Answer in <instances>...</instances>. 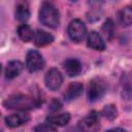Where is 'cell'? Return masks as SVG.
<instances>
[{
	"mask_svg": "<svg viewBox=\"0 0 132 132\" xmlns=\"http://www.w3.org/2000/svg\"><path fill=\"white\" fill-rule=\"evenodd\" d=\"M39 21L46 27L57 28L60 23L59 10L53 3L43 2L39 10Z\"/></svg>",
	"mask_w": 132,
	"mask_h": 132,
	"instance_id": "obj_2",
	"label": "cell"
},
{
	"mask_svg": "<svg viewBox=\"0 0 132 132\" xmlns=\"http://www.w3.org/2000/svg\"><path fill=\"white\" fill-rule=\"evenodd\" d=\"M34 131L35 132H57L55 126L50 123H42L37 125L34 128Z\"/></svg>",
	"mask_w": 132,
	"mask_h": 132,
	"instance_id": "obj_20",
	"label": "cell"
},
{
	"mask_svg": "<svg viewBox=\"0 0 132 132\" xmlns=\"http://www.w3.org/2000/svg\"><path fill=\"white\" fill-rule=\"evenodd\" d=\"M23 70V64L22 62L20 61H10L7 63L6 67H5V71H4V74H5V77L7 79H12L14 77H16L21 71Z\"/></svg>",
	"mask_w": 132,
	"mask_h": 132,
	"instance_id": "obj_12",
	"label": "cell"
},
{
	"mask_svg": "<svg viewBox=\"0 0 132 132\" xmlns=\"http://www.w3.org/2000/svg\"><path fill=\"white\" fill-rule=\"evenodd\" d=\"M101 114L104 118H106L107 120H114L118 117V110H117L116 105H113V104L105 105L101 111Z\"/></svg>",
	"mask_w": 132,
	"mask_h": 132,
	"instance_id": "obj_19",
	"label": "cell"
},
{
	"mask_svg": "<svg viewBox=\"0 0 132 132\" xmlns=\"http://www.w3.org/2000/svg\"><path fill=\"white\" fill-rule=\"evenodd\" d=\"M106 132H127V131L124 130V129H122V128H112V129L107 130Z\"/></svg>",
	"mask_w": 132,
	"mask_h": 132,
	"instance_id": "obj_22",
	"label": "cell"
},
{
	"mask_svg": "<svg viewBox=\"0 0 132 132\" xmlns=\"http://www.w3.org/2000/svg\"><path fill=\"white\" fill-rule=\"evenodd\" d=\"M87 45L95 51H103L105 48V43L99 33L96 31H92L88 34L87 37Z\"/></svg>",
	"mask_w": 132,
	"mask_h": 132,
	"instance_id": "obj_8",
	"label": "cell"
},
{
	"mask_svg": "<svg viewBox=\"0 0 132 132\" xmlns=\"http://www.w3.org/2000/svg\"><path fill=\"white\" fill-rule=\"evenodd\" d=\"M107 85L104 79L102 78H93L89 82L88 87V98L90 101L94 102L98 99H100L106 92Z\"/></svg>",
	"mask_w": 132,
	"mask_h": 132,
	"instance_id": "obj_3",
	"label": "cell"
},
{
	"mask_svg": "<svg viewBox=\"0 0 132 132\" xmlns=\"http://www.w3.org/2000/svg\"><path fill=\"white\" fill-rule=\"evenodd\" d=\"M63 66H64L66 74L68 76H70V77L78 75L80 73V71H81V64L76 59H68V60H66L64 62Z\"/></svg>",
	"mask_w": 132,
	"mask_h": 132,
	"instance_id": "obj_11",
	"label": "cell"
},
{
	"mask_svg": "<svg viewBox=\"0 0 132 132\" xmlns=\"http://www.w3.org/2000/svg\"><path fill=\"white\" fill-rule=\"evenodd\" d=\"M86 32H87V28L82 21L75 19L70 22L68 26V35L73 42L76 43L80 42L84 39Z\"/></svg>",
	"mask_w": 132,
	"mask_h": 132,
	"instance_id": "obj_4",
	"label": "cell"
},
{
	"mask_svg": "<svg viewBox=\"0 0 132 132\" xmlns=\"http://www.w3.org/2000/svg\"><path fill=\"white\" fill-rule=\"evenodd\" d=\"M82 90H84V86L82 84H80L79 81H74V82H71L65 93H64V98L66 101H71L75 98H77L81 93H82Z\"/></svg>",
	"mask_w": 132,
	"mask_h": 132,
	"instance_id": "obj_10",
	"label": "cell"
},
{
	"mask_svg": "<svg viewBox=\"0 0 132 132\" xmlns=\"http://www.w3.org/2000/svg\"><path fill=\"white\" fill-rule=\"evenodd\" d=\"M61 107H62V104H61V102H60L59 100H57V99H53V100L51 101V103L48 104V108H50L52 111L59 110Z\"/></svg>",
	"mask_w": 132,
	"mask_h": 132,
	"instance_id": "obj_21",
	"label": "cell"
},
{
	"mask_svg": "<svg viewBox=\"0 0 132 132\" xmlns=\"http://www.w3.org/2000/svg\"><path fill=\"white\" fill-rule=\"evenodd\" d=\"M16 32H18V35L19 37L25 41V42H29L31 41L32 39H34V35L35 33L33 32V30L31 29V27L27 24H21L18 29H16Z\"/></svg>",
	"mask_w": 132,
	"mask_h": 132,
	"instance_id": "obj_16",
	"label": "cell"
},
{
	"mask_svg": "<svg viewBox=\"0 0 132 132\" xmlns=\"http://www.w3.org/2000/svg\"><path fill=\"white\" fill-rule=\"evenodd\" d=\"M30 16L29 4L26 1H19L15 5V19L20 22H26Z\"/></svg>",
	"mask_w": 132,
	"mask_h": 132,
	"instance_id": "obj_14",
	"label": "cell"
},
{
	"mask_svg": "<svg viewBox=\"0 0 132 132\" xmlns=\"http://www.w3.org/2000/svg\"><path fill=\"white\" fill-rule=\"evenodd\" d=\"M46 121H47V123H50L54 126L63 127L69 123L70 114L68 112H64V113H59V114H55V116H50L46 118Z\"/></svg>",
	"mask_w": 132,
	"mask_h": 132,
	"instance_id": "obj_15",
	"label": "cell"
},
{
	"mask_svg": "<svg viewBox=\"0 0 132 132\" xmlns=\"http://www.w3.org/2000/svg\"><path fill=\"white\" fill-rule=\"evenodd\" d=\"M102 32L107 39H109V40L112 39V37L114 35V24L111 19H107L104 22V24L102 26Z\"/></svg>",
	"mask_w": 132,
	"mask_h": 132,
	"instance_id": "obj_18",
	"label": "cell"
},
{
	"mask_svg": "<svg viewBox=\"0 0 132 132\" xmlns=\"http://www.w3.org/2000/svg\"><path fill=\"white\" fill-rule=\"evenodd\" d=\"M40 102L38 99L31 95L25 94H13L7 97L3 105L9 109H16V110H29L39 106Z\"/></svg>",
	"mask_w": 132,
	"mask_h": 132,
	"instance_id": "obj_1",
	"label": "cell"
},
{
	"mask_svg": "<svg viewBox=\"0 0 132 132\" xmlns=\"http://www.w3.org/2000/svg\"><path fill=\"white\" fill-rule=\"evenodd\" d=\"M79 128L86 132H97L100 129V121L98 113L93 111L79 122Z\"/></svg>",
	"mask_w": 132,
	"mask_h": 132,
	"instance_id": "obj_6",
	"label": "cell"
},
{
	"mask_svg": "<svg viewBox=\"0 0 132 132\" xmlns=\"http://www.w3.org/2000/svg\"><path fill=\"white\" fill-rule=\"evenodd\" d=\"M30 118L26 113H12L5 118V123L10 128H16L20 127L27 122H29Z\"/></svg>",
	"mask_w": 132,
	"mask_h": 132,
	"instance_id": "obj_9",
	"label": "cell"
},
{
	"mask_svg": "<svg viewBox=\"0 0 132 132\" xmlns=\"http://www.w3.org/2000/svg\"><path fill=\"white\" fill-rule=\"evenodd\" d=\"M44 66V60L41 54L35 50H30L26 57V67L30 72L41 70Z\"/></svg>",
	"mask_w": 132,
	"mask_h": 132,
	"instance_id": "obj_5",
	"label": "cell"
},
{
	"mask_svg": "<svg viewBox=\"0 0 132 132\" xmlns=\"http://www.w3.org/2000/svg\"><path fill=\"white\" fill-rule=\"evenodd\" d=\"M119 21L125 27L132 24V5H127L121 9L119 12Z\"/></svg>",
	"mask_w": 132,
	"mask_h": 132,
	"instance_id": "obj_17",
	"label": "cell"
},
{
	"mask_svg": "<svg viewBox=\"0 0 132 132\" xmlns=\"http://www.w3.org/2000/svg\"><path fill=\"white\" fill-rule=\"evenodd\" d=\"M54 41V37L52 34H50L46 31L43 30H37L34 35V43L38 47H42L45 45L51 44Z\"/></svg>",
	"mask_w": 132,
	"mask_h": 132,
	"instance_id": "obj_13",
	"label": "cell"
},
{
	"mask_svg": "<svg viewBox=\"0 0 132 132\" xmlns=\"http://www.w3.org/2000/svg\"><path fill=\"white\" fill-rule=\"evenodd\" d=\"M63 81V77L61 72L56 69V68H52L51 70L47 71V73L45 74L44 77V82L47 89L52 90V91H56L58 90Z\"/></svg>",
	"mask_w": 132,
	"mask_h": 132,
	"instance_id": "obj_7",
	"label": "cell"
}]
</instances>
